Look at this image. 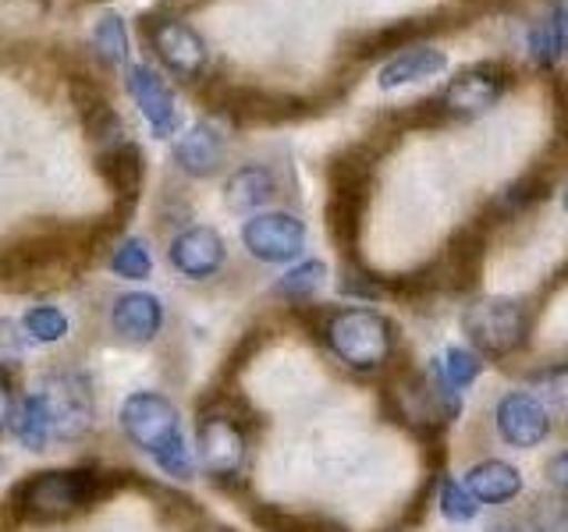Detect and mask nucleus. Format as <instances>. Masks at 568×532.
I'll return each instance as SVG.
<instances>
[{
    "label": "nucleus",
    "instance_id": "nucleus-1",
    "mask_svg": "<svg viewBox=\"0 0 568 532\" xmlns=\"http://www.w3.org/2000/svg\"><path fill=\"white\" fill-rule=\"evenodd\" d=\"M121 430L174 479H192V451L182 437L178 408L156 390H135L121 405Z\"/></svg>",
    "mask_w": 568,
    "mask_h": 532
},
{
    "label": "nucleus",
    "instance_id": "nucleus-2",
    "mask_svg": "<svg viewBox=\"0 0 568 532\" xmlns=\"http://www.w3.org/2000/svg\"><path fill=\"white\" fill-rule=\"evenodd\" d=\"M327 348L355 372H377L395 355V324L366 306H345L324 324Z\"/></svg>",
    "mask_w": 568,
    "mask_h": 532
},
{
    "label": "nucleus",
    "instance_id": "nucleus-3",
    "mask_svg": "<svg viewBox=\"0 0 568 532\" xmlns=\"http://www.w3.org/2000/svg\"><path fill=\"white\" fill-rule=\"evenodd\" d=\"M462 330L476 351L505 359L529 337V313L519 298H479L462 313Z\"/></svg>",
    "mask_w": 568,
    "mask_h": 532
},
{
    "label": "nucleus",
    "instance_id": "nucleus-4",
    "mask_svg": "<svg viewBox=\"0 0 568 532\" xmlns=\"http://www.w3.org/2000/svg\"><path fill=\"white\" fill-rule=\"evenodd\" d=\"M242 245L260 263H292L306 248V224L284 209H263L242 224Z\"/></svg>",
    "mask_w": 568,
    "mask_h": 532
},
{
    "label": "nucleus",
    "instance_id": "nucleus-5",
    "mask_svg": "<svg viewBox=\"0 0 568 532\" xmlns=\"http://www.w3.org/2000/svg\"><path fill=\"white\" fill-rule=\"evenodd\" d=\"M146 40L153 43L160 64L178 79H200L206 71L210 50L203 43V35L195 32L182 18H146Z\"/></svg>",
    "mask_w": 568,
    "mask_h": 532
},
{
    "label": "nucleus",
    "instance_id": "nucleus-6",
    "mask_svg": "<svg viewBox=\"0 0 568 532\" xmlns=\"http://www.w3.org/2000/svg\"><path fill=\"white\" fill-rule=\"evenodd\" d=\"M494 419H497L501 440L519 451L540 448L550 437V408L544 405L540 395H532V390H508V395L497 401Z\"/></svg>",
    "mask_w": 568,
    "mask_h": 532
},
{
    "label": "nucleus",
    "instance_id": "nucleus-7",
    "mask_svg": "<svg viewBox=\"0 0 568 532\" xmlns=\"http://www.w3.org/2000/svg\"><path fill=\"white\" fill-rule=\"evenodd\" d=\"M89 493H93V479L85 472H43L29 479L22 493H18V501L36 519H61V514L82 508Z\"/></svg>",
    "mask_w": 568,
    "mask_h": 532
},
{
    "label": "nucleus",
    "instance_id": "nucleus-8",
    "mask_svg": "<svg viewBox=\"0 0 568 532\" xmlns=\"http://www.w3.org/2000/svg\"><path fill=\"white\" fill-rule=\"evenodd\" d=\"M505 71L497 64H473L444 85L440 106L455 117H479L505 96Z\"/></svg>",
    "mask_w": 568,
    "mask_h": 532
},
{
    "label": "nucleus",
    "instance_id": "nucleus-9",
    "mask_svg": "<svg viewBox=\"0 0 568 532\" xmlns=\"http://www.w3.org/2000/svg\"><path fill=\"white\" fill-rule=\"evenodd\" d=\"M168 259H171V266L182 277H189V280H206V277H213L224 266L227 245H224L217 227L192 224V227L178 231V235L171 238Z\"/></svg>",
    "mask_w": 568,
    "mask_h": 532
},
{
    "label": "nucleus",
    "instance_id": "nucleus-10",
    "mask_svg": "<svg viewBox=\"0 0 568 532\" xmlns=\"http://www.w3.org/2000/svg\"><path fill=\"white\" fill-rule=\"evenodd\" d=\"M124 85H129L135 106L160 139L178 132V100L171 93V85L160 79L150 64H129V71H124Z\"/></svg>",
    "mask_w": 568,
    "mask_h": 532
},
{
    "label": "nucleus",
    "instance_id": "nucleus-11",
    "mask_svg": "<svg viewBox=\"0 0 568 532\" xmlns=\"http://www.w3.org/2000/svg\"><path fill=\"white\" fill-rule=\"evenodd\" d=\"M200 461L210 475L231 479L245 466V433L235 419L206 416L200 422Z\"/></svg>",
    "mask_w": 568,
    "mask_h": 532
},
{
    "label": "nucleus",
    "instance_id": "nucleus-12",
    "mask_svg": "<svg viewBox=\"0 0 568 532\" xmlns=\"http://www.w3.org/2000/svg\"><path fill=\"white\" fill-rule=\"evenodd\" d=\"M43 398L53 416V437L79 440L93 426V398L79 377H53L43 387Z\"/></svg>",
    "mask_w": 568,
    "mask_h": 532
},
{
    "label": "nucleus",
    "instance_id": "nucleus-13",
    "mask_svg": "<svg viewBox=\"0 0 568 532\" xmlns=\"http://www.w3.org/2000/svg\"><path fill=\"white\" fill-rule=\"evenodd\" d=\"M111 327L121 341L132 345H150L164 327V301L150 291H129L114 301L111 309Z\"/></svg>",
    "mask_w": 568,
    "mask_h": 532
},
{
    "label": "nucleus",
    "instance_id": "nucleus-14",
    "mask_svg": "<svg viewBox=\"0 0 568 532\" xmlns=\"http://www.w3.org/2000/svg\"><path fill=\"white\" fill-rule=\"evenodd\" d=\"M227 156V146H224V135L213 129V124L200 121L192 124V129L174 142V160L178 167H182L185 174L192 177H210L217 174L221 164Z\"/></svg>",
    "mask_w": 568,
    "mask_h": 532
},
{
    "label": "nucleus",
    "instance_id": "nucleus-15",
    "mask_svg": "<svg viewBox=\"0 0 568 532\" xmlns=\"http://www.w3.org/2000/svg\"><path fill=\"white\" fill-rule=\"evenodd\" d=\"M462 487H466L479 504H511L515 497L523 493V475L515 466L501 458H487V461H476V466L462 475Z\"/></svg>",
    "mask_w": 568,
    "mask_h": 532
},
{
    "label": "nucleus",
    "instance_id": "nucleus-16",
    "mask_svg": "<svg viewBox=\"0 0 568 532\" xmlns=\"http://www.w3.org/2000/svg\"><path fill=\"white\" fill-rule=\"evenodd\" d=\"M448 68V53L437 50V47H405L402 53H395L384 68H381V89H402V85H413V82H426L440 75Z\"/></svg>",
    "mask_w": 568,
    "mask_h": 532
},
{
    "label": "nucleus",
    "instance_id": "nucleus-17",
    "mask_svg": "<svg viewBox=\"0 0 568 532\" xmlns=\"http://www.w3.org/2000/svg\"><path fill=\"white\" fill-rule=\"evenodd\" d=\"M529 58L540 68H558L568 58V4H555L526 32Z\"/></svg>",
    "mask_w": 568,
    "mask_h": 532
},
{
    "label": "nucleus",
    "instance_id": "nucleus-18",
    "mask_svg": "<svg viewBox=\"0 0 568 532\" xmlns=\"http://www.w3.org/2000/svg\"><path fill=\"white\" fill-rule=\"evenodd\" d=\"M274 192H277V182H274L271 171H266L263 164H245L227 177L224 203L235 213H256L260 206H266L274 200Z\"/></svg>",
    "mask_w": 568,
    "mask_h": 532
},
{
    "label": "nucleus",
    "instance_id": "nucleus-19",
    "mask_svg": "<svg viewBox=\"0 0 568 532\" xmlns=\"http://www.w3.org/2000/svg\"><path fill=\"white\" fill-rule=\"evenodd\" d=\"M11 433L29 451H43L53 440V416H50L43 390H32V395L22 398V405L11 412Z\"/></svg>",
    "mask_w": 568,
    "mask_h": 532
},
{
    "label": "nucleus",
    "instance_id": "nucleus-20",
    "mask_svg": "<svg viewBox=\"0 0 568 532\" xmlns=\"http://www.w3.org/2000/svg\"><path fill=\"white\" fill-rule=\"evenodd\" d=\"M526 529L529 532H568V501L558 490L532 493L526 508Z\"/></svg>",
    "mask_w": 568,
    "mask_h": 532
},
{
    "label": "nucleus",
    "instance_id": "nucleus-21",
    "mask_svg": "<svg viewBox=\"0 0 568 532\" xmlns=\"http://www.w3.org/2000/svg\"><path fill=\"white\" fill-rule=\"evenodd\" d=\"M93 50L103 64H124L129 61V29L118 11H106L93 29Z\"/></svg>",
    "mask_w": 568,
    "mask_h": 532
},
{
    "label": "nucleus",
    "instance_id": "nucleus-22",
    "mask_svg": "<svg viewBox=\"0 0 568 532\" xmlns=\"http://www.w3.org/2000/svg\"><path fill=\"white\" fill-rule=\"evenodd\" d=\"M324 280H327V266L324 263L302 259L277 280V295L292 298V301H306V298H313L320 288H324Z\"/></svg>",
    "mask_w": 568,
    "mask_h": 532
},
{
    "label": "nucleus",
    "instance_id": "nucleus-23",
    "mask_svg": "<svg viewBox=\"0 0 568 532\" xmlns=\"http://www.w3.org/2000/svg\"><path fill=\"white\" fill-rule=\"evenodd\" d=\"M479 369H484V362H479V355L469 351V348H448L444 351V359L437 366L440 372V387H448V390H462V387H469L476 377H479Z\"/></svg>",
    "mask_w": 568,
    "mask_h": 532
},
{
    "label": "nucleus",
    "instance_id": "nucleus-24",
    "mask_svg": "<svg viewBox=\"0 0 568 532\" xmlns=\"http://www.w3.org/2000/svg\"><path fill=\"white\" fill-rule=\"evenodd\" d=\"M111 270L124 280H146L153 274V256L142 238H124L114 256H111Z\"/></svg>",
    "mask_w": 568,
    "mask_h": 532
},
{
    "label": "nucleus",
    "instance_id": "nucleus-25",
    "mask_svg": "<svg viewBox=\"0 0 568 532\" xmlns=\"http://www.w3.org/2000/svg\"><path fill=\"white\" fill-rule=\"evenodd\" d=\"M22 330L32 337V341L53 345V341H61V337L68 334V316L61 309H53V306H32L22 316Z\"/></svg>",
    "mask_w": 568,
    "mask_h": 532
},
{
    "label": "nucleus",
    "instance_id": "nucleus-26",
    "mask_svg": "<svg viewBox=\"0 0 568 532\" xmlns=\"http://www.w3.org/2000/svg\"><path fill=\"white\" fill-rule=\"evenodd\" d=\"M437 508H440V514L448 522H458V525H466V522H473L476 514H479V501L476 497L462 487V483H455V479H448L444 475V483H440V493H437Z\"/></svg>",
    "mask_w": 568,
    "mask_h": 532
},
{
    "label": "nucleus",
    "instance_id": "nucleus-27",
    "mask_svg": "<svg viewBox=\"0 0 568 532\" xmlns=\"http://www.w3.org/2000/svg\"><path fill=\"white\" fill-rule=\"evenodd\" d=\"M540 390H544V405L558 408L561 416H568V366H555L537 377Z\"/></svg>",
    "mask_w": 568,
    "mask_h": 532
},
{
    "label": "nucleus",
    "instance_id": "nucleus-28",
    "mask_svg": "<svg viewBox=\"0 0 568 532\" xmlns=\"http://www.w3.org/2000/svg\"><path fill=\"white\" fill-rule=\"evenodd\" d=\"M26 359V337L14 330V324L0 319V369L18 366Z\"/></svg>",
    "mask_w": 568,
    "mask_h": 532
},
{
    "label": "nucleus",
    "instance_id": "nucleus-29",
    "mask_svg": "<svg viewBox=\"0 0 568 532\" xmlns=\"http://www.w3.org/2000/svg\"><path fill=\"white\" fill-rule=\"evenodd\" d=\"M544 472H547L550 490H558V493H565V497H568V451H561V454L550 458Z\"/></svg>",
    "mask_w": 568,
    "mask_h": 532
},
{
    "label": "nucleus",
    "instance_id": "nucleus-30",
    "mask_svg": "<svg viewBox=\"0 0 568 532\" xmlns=\"http://www.w3.org/2000/svg\"><path fill=\"white\" fill-rule=\"evenodd\" d=\"M487 532H529V529H526V522L511 519V514H497V519L487 522Z\"/></svg>",
    "mask_w": 568,
    "mask_h": 532
},
{
    "label": "nucleus",
    "instance_id": "nucleus-31",
    "mask_svg": "<svg viewBox=\"0 0 568 532\" xmlns=\"http://www.w3.org/2000/svg\"><path fill=\"white\" fill-rule=\"evenodd\" d=\"M11 422V395H8V387H4V380H0V430Z\"/></svg>",
    "mask_w": 568,
    "mask_h": 532
},
{
    "label": "nucleus",
    "instance_id": "nucleus-32",
    "mask_svg": "<svg viewBox=\"0 0 568 532\" xmlns=\"http://www.w3.org/2000/svg\"><path fill=\"white\" fill-rule=\"evenodd\" d=\"M561 209L568 213V182H565V188H561Z\"/></svg>",
    "mask_w": 568,
    "mask_h": 532
}]
</instances>
